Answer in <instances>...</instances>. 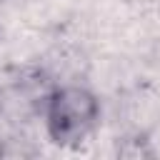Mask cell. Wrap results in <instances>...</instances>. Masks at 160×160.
I'll list each match as a JSON object with an SVG mask.
<instances>
[{"mask_svg": "<svg viewBox=\"0 0 160 160\" xmlns=\"http://www.w3.org/2000/svg\"><path fill=\"white\" fill-rule=\"evenodd\" d=\"M100 100L98 95L78 82L55 85L45 95V130L52 145L75 148L88 140L100 125Z\"/></svg>", "mask_w": 160, "mask_h": 160, "instance_id": "6da1fadb", "label": "cell"}, {"mask_svg": "<svg viewBox=\"0 0 160 160\" xmlns=\"http://www.w3.org/2000/svg\"><path fill=\"white\" fill-rule=\"evenodd\" d=\"M118 155H125V158H152L155 150L150 148V142L145 138H128L120 148H118Z\"/></svg>", "mask_w": 160, "mask_h": 160, "instance_id": "7a4b0ae2", "label": "cell"}]
</instances>
